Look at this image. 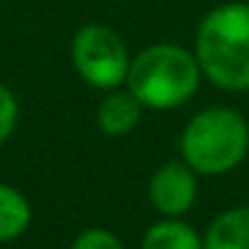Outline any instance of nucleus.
<instances>
[{
  "label": "nucleus",
  "mask_w": 249,
  "mask_h": 249,
  "mask_svg": "<svg viewBox=\"0 0 249 249\" xmlns=\"http://www.w3.org/2000/svg\"><path fill=\"white\" fill-rule=\"evenodd\" d=\"M142 102L126 86L105 91L97 105V129L105 137H126L140 126L142 121Z\"/></svg>",
  "instance_id": "obj_6"
},
{
  "label": "nucleus",
  "mask_w": 249,
  "mask_h": 249,
  "mask_svg": "<svg viewBox=\"0 0 249 249\" xmlns=\"http://www.w3.org/2000/svg\"><path fill=\"white\" fill-rule=\"evenodd\" d=\"M193 54L204 81L228 94L249 91V0H228L201 17Z\"/></svg>",
  "instance_id": "obj_1"
},
{
  "label": "nucleus",
  "mask_w": 249,
  "mask_h": 249,
  "mask_svg": "<svg viewBox=\"0 0 249 249\" xmlns=\"http://www.w3.org/2000/svg\"><path fill=\"white\" fill-rule=\"evenodd\" d=\"M249 153V121L228 105H212L179 131V158L198 177H220L241 166Z\"/></svg>",
  "instance_id": "obj_3"
},
{
  "label": "nucleus",
  "mask_w": 249,
  "mask_h": 249,
  "mask_svg": "<svg viewBox=\"0 0 249 249\" xmlns=\"http://www.w3.org/2000/svg\"><path fill=\"white\" fill-rule=\"evenodd\" d=\"M204 249H249V206H231L209 222Z\"/></svg>",
  "instance_id": "obj_7"
},
{
  "label": "nucleus",
  "mask_w": 249,
  "mask_h": 249,
  "mask_svg": "<svg viewBox=\"0 0 249 249\" xmlns=\"http://www.w3.org/2000/svg\"><path fill=\"white\" fill-rule=\"evenodd\" d=\"M70 249H124V244L107 228H89V231L78 233Z\"/></svg>",
  "instance_id": "obj_11"
},
{
  "label": "nucleus",
  "mask_w": 249,
  "mask_h": 249,
  "mask_svg": "<svg viewBox=\"0 0 249 249\" xmlns=\"http://www.w3.org/2000/svg\"><path fill=\"white\" fill-rule=\"evenodd\" d=\"M204 72L193 49L179 43H150L131 56L126 89L145 110H177L198 94Z\"/></svg>",
  "instance_id": "obj_2"
},
{
  "label": "nucleus",
  "mask_w": 249,
  "mask_h": 249,
  "mask_svg": "<svg viewBox=\"0 0 249 249\" xmlns=\"http://www.w3.org/2000/svg\"><path fill=\"white\" fill-rule=\"evenodd\" d=\"M131 51L118 30L102 22H89L75 30L70 40V62L75 75L97 91L126 86Z\"/></svg>",
  "instance_id": "obj_4"
},
{
  "label": "nucleus",
  "mask_w": 249,
  "mask_h": 249,
  "mask_svg": "<svg viewBox=\"0 0 249 249\" xmlns=\"http://www.w3.org/2000/svg\"><path fill=\"white\" fill-rule=\"evenodd\" d=\"M142 249H204V238L182 217H163L145 231Z\"/></svg>",
  "instance_id": "obj_8"
},
{
  "label": "nucleus",
  "mask_w": 249,
  "mask_h": 249,
  "mask_svg": "<svg viewBox=\"0 0 249 249\" xmlns=\"http://www.w3.org/2000/svg\"><path fill=\"white\" fill-rule=\"evenodd\" d=\"M19 126V99L11 86L0 81V145H6Z\"/></svg>",
  "instance_id": "obj_10"
},
{
  "label": "nucleus",
  "mask_w": 249,
  "mask_h": 249,
  "mask_svg": "<svg viewBox=\"0 0 249 249\" xmlns=\"http://www.w3.org/2000/svg\"><path fill=\"white\" fill-rule=\"evenodd\" d=\"M33 222L27 196L8 182H0V244L17 241Z\"/></svg>",
  "instance_id": "obj_9"
},
{
  "label": "nucleus",
  "mask_w": 249,
  "mask_h": 249,
  "mask_svg": "<svg viewBox=\"0 0 249 249\" xmlns=\"http://www.w3.org/2000/svg\"><path fill=\"white\" fill-rule=\"evenodd\" d=\"M196 196H198V174L182 158L161 163L147 182V198L163 217H182L185 212L193 209Z\"/></svg>",
  "instance_id": "obj_5"
}]
</instances>
